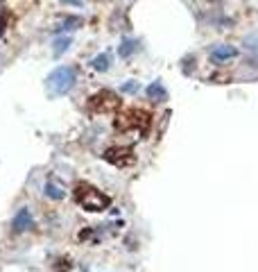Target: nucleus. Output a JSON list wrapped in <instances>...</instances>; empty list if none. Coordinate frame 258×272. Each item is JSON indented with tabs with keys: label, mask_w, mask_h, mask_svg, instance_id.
<instances>
[{
	"label": "nucleus",
	"mask_w": 258,
	"mask_h": 272,
	"mask_svg": "<svg viewBox=\"0 0 258 272\" xmlns=\"http://www.w3.org/2000/svg\"><path fill=\"white\" fill-rule=\"evenodd\" d=\"M61 3H64V5H80L82 0H61Z\"/></svg>",
	"instance_id": "nucleus-17"
},
{
	"label": "nucleus",
	"mask_w": 258,
	"mask_h": 272,
	"mask_svg": "<svg viewBox=\"0 0 258 272\" xmlns=\"http://www.w3.org/2000/svg\"><path fill=\"white\" fill-rule=\"evenodd\" d=\"M77 84V68L75 66H59L46 77L48 98H61L68 95Z\"/></svg>",
	"instance_id": "nucleus-1"
},
{
	"label": "nucleus",
	"mask_w": 258,
	"mask_h": 272,
	"mask_svg": "<svg viewBox=\"0 0 258 272\" xmlns=\"http://www.w3.org/2000/svg\"><path fill=\"white\" fill-rule=\"evenodd\" d=\"M148 98L150 100H154V102H163V100H168V91H165V86L161 84V82H152V84L148 86Z\"/></svg>",
	"instance_id": "nucleus-9"
},
{
	"label": "nucleus",
	"mask_w": 258,
	"mask_h": 272,
	"mask_svg": "<svg viewBox=\"0 0 258 272\" xmlns=\"http://www.w3.org/2000/svg\"><path fill=\"white\" fill-rule=\"evenodd\" d=\"M70 43H72V39L66 37V34H64V37H59V39H55V43H52V55L61 57L68 48H70Z\"/></svg>",
	"instance_id": "nucleus-13"
},
{
	"label": "nucleus",
	"mask_w": 258,
	"mask_h": 272,
	"mask_svg": "<svg viewBox=\"0 0 258 272\" xmlns=\"http://www.w3.org/2000/svg\"><path fill=\"white\" fill-rule=\"evenodd\" d=\"M104 161H109L111 166H116V168H127L134 163V150L131 148H120V145H114V148H106L104 150Z\"/></svg>",
	"instance_id": "nucleus-5"
},
{
	"label": "nucleus",
	"mask_w": 258,
	"mask_h": 272,
	"mask_svg": "<svg viewBox=\"0 0 258 272\" xmlns=\"http://www.w3.org/2000/svg\"><path fill=\"white\" fill-rule=\"evenodd\" d=\"M32 225H34V222H32V213H30V209H27V207L18 209L16 216L12 218V231H14V234H23V231H27Z\"/></svg>",
	"instance_id": "nucleus-6"
},
{
	"label": "nucleus",
	"mask_w": 258,
	"mask_h": 272,
	"mask_svg": "<svg viewBox=\"0 0 258 272\" xmlns=\"http://www.w3.org/2000/svg\"><path fill=\"white\" fill-rule=\"evenodd\" d=\"M138 91H140V82H136V80H129L120 86V93H127V95H136Z\"/></svg>",
	"instance_id": "nucleus-14"
},
{
	"label": "nucleus",
	"mask_w": 258,
	"mask_h": 272,
	"mask_svg": "<svg viewBox=\"0 0 258 272\" xmlns=\"http://www.w3.org/2000/svg\"><path fill=\"white\" fill-rule=\"evenodd\" d=\"M72 197H75V202L80 204L84 211H91V213L106 211V209L111 207V197L109 195H104V193L97 191L95 186H91V184H84V182H80L75 186V191H72Z\"/></svg>",
	"instance_id": "nucleus-2"
},
{
	"label": "nucleus",
	"mask_w": 258,
	"mask_h": 272,
	"mask_svg": "<svg viewBox=\"0 0 258 272\" xmlns=\"http://www.w3.org/2000/svg\"><path fill=\"white\" fill-rule=\"evenodd\" d=\"M238 57V48L236 46H229V43H217V46L211 48V59L215 64H222V61L229 59H236Z\"/></svg>",
	"instance_id": "nucleus-7"
},
{
	"label": "nucleus",
	"mask_w": 258,
	"mask_h": 272,
	"mask_svg": "<svg viewBox=\"0 0 258 272\" xmlns=\"http://www.w3.org/2000/svg\"><path fill=\"white\" fill-rule=\"evenodd\" d=\"M136 50H138V41H134V39H123V43H120V48H118V55L123 57V59H129Z\"/></svg>",
	"instance_id": "nucleus-12"
},
{
	"label": "nucleus",
	"mask_w": 258,
	"mask_h": 272,
	"mask_svg": "<svg viewBox=\"0 0 258 272\" xmlns=\"http://www.w3.org/2000/svg\"><path fill=\"white\" fill-rule=\"evenodd\" d=\"M120 109V98L114 91H100L89 100V111L91 114H114Z\"/></svg>",
	"instance_id": "nucleus-3"
},
{
	"label": "nucleus",
	"mask_w": 258,
	"mask_h": 272,
	"mask_svg": "<svg viewBox=\"0 0 258 272\" xmlns=\"http://www.w3.org/2000/svg\"><path fill=\"white\" fill-rule=\"evenodd\" d=\"M5 25H7V12L0 14V34L5 32Z\"/></svg>",
	"instance_id": "nucleus-16"
},
{
	"label": "nucleus",
	"mask_w": 258,
	"mask_h": 272,
	"mask_svg": "<svg viewBox=\"0 0 258 272\" xmlns=\"http://www.w3.org/2000/svg\"><path fill=\"white\" fill-rule=\"evenodd\" d=\"M82 25H84V18H82V16H66V18H61V21L57 23L55 27H52V32H57V34H64V32L80 30Z\"/></svg>",
	"instance_id": "nucleus-8"
},
{
	"label": "nucleus",
	"mask_w": 258,
	"mask_h": 272,
	"mask_svg": "<svg viewBox=\"0 0 258 272\" xmlns=\"http://www.w3.org/2000/svg\"><path fill=\"white\" fill-rule=\"evenodd\" d=\"M43 193H46V197H50V200L59 202L66 197V191L61 186H57L55 182H46V186H43Z\"/></svg>",
	"instance_id": "nucleus-11"
},
{
	"label": "nucleus",
	"mask_w": 258,
	"mask_h": 272,
	"mask_svg": "<svg viewBox=\"0 0 258 272\" xmlns=\"http://www.w3.org/2000/svg\"><path fill=\"white\" fill-rule=\"evenodd\" d=\"M118 129H140V132H148L150 127V116L140 109H131L127 114L118 116V123H116Z\"/></svg>",
	"instance_id": "nucleus-4"
},
{
	"label": "nucleus",
	"mask_w": 258,
	"mask_h": 272,
	"mask_svg": "<svg viewBox=\"0 0 258 272\" xmlns=\"http://www.w3.org/2000/svg\"><path fill=\"white\" fill-rule=\"evenodd\" d=\"M91 68L97 73H106L111 68V55L109 52H102V55H97L91 59Z\"/></svg>",
	"instance_id": "nucleus-10"
},
{
	"label": "nucleus",
	"mask_w": 258,
	"mask_h": 272,
	"mask_svg": "<svg viewBox=\"0 0 258 272\" xmlns=\"http://www.w3.org/2000/svg\"><path fill=\"white\" fill-rule=\"evenodd\" d=\"M245 43H247V48H249L254 55H258V39H256V37H249Z\"/></svg>",
	"instance_id": "nucleus-15"
}]
</instances>
